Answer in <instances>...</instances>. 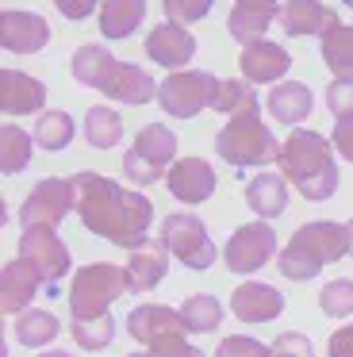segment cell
I'll return each mask as SVG.
<instances>
[{"label": "cell", "mask_w": 353, "mask_h": 357, "mask_svg": "<svg viewBox=\"0 0 353 357\" xmlns=\"http://www.w3.org/2000/svg\"><path fill=\"white\" fill-rule=\"evenodd\" d=\"M161 8H165L169 24L188 27V24H200V20L215 8V0H161Z\"/></svg>", "instance_id": "cell-36"}, {"label": "cell", "mask_w": 353, "mask_h": 357, "mask_svg": "<svg viewBox=\"0 0 353 357\" xmlns=\"http://www.w3.org/2000/svg\"><path fill=\"white\" fill-rule=\"evenodd\" d=\"M146 0H104L100 4V35L104 39H127L142 27Z\"/></svg>", "instance_id": "cell-26"}, {"label": "cell", "mask_w": 353, "mask_h": 357, "mask_svg": "<svg viewBox=\"0 0 353 357\" xmlns=\"http://www.w3.org/2000/svg\"><path fill=\"white\" fill-rule=\"evenodd\" d=\"M31 142H35V139H27V131H20L15 123H4V127H0V169H4L8 177H15V173L27 169V162H31Z\"/></svg>", "instance_id": "cell-31"}, {"label": "cell", "mask_w": 353, "mask_h": 357, "mask_svg": "<svg viewBox=\"0 0 353 357\" xmlns=\"http://www.w3.org/2000/svg\"><path fill=\"white\" fill-rule=\"evenodd\" d=\"M146 357H207L204 349H196L192 342H184V334H165V338H153Z\"/></svg>", "instance_id": "cell-38"}, {"label": "cell", "mask_w": 353, "mask_h": 357, "mask_svg": "<svg viewBox=\"0 0 353 357\" xmlns=\"http://www.w3.org/2000/svg\"><path fill=\"white\" fill-rule=\"evenodd\" d=\"M273 254H276V234L265 219L242 223L223 246V261H227L230 273H257L273 261Z\"/></svg>", "instance_id": "cell-12"}, {"label": "cell", "mask_w": 353, "mask_h": 357, "mask_svg": "<svg viewBox=\"0 0 353 357\" xmlns=\"http://www.w3.org/2000/svg\"><path fill=\"white\" fill-rule=\"evenodd\" d=\"M215 89H219V77L207 70H176L161 81L158 89V104L165 116L173 119H192L204 108H211Z\"/></svg>", "instance_id": "cell-9"}, {"label": "cell", "mask_w": 353, "mask_h": 357, "mask_svg": "<svg viewBox=\"0 0 353 357\" xmlns=\"http://www.w3.org/2000/svg\"><path fill=\"white\" fill-rule=\"evenodd\" d=\"M326 108L330 116H353V77H334L326 85Z\"/></svg>", "instance_id": "cell-39"}, {"label": "cell", "mask_w": 353, "mask_h": 357, "mask_svg": "<svg viewBox=\"0 0 353 357\" xmlns=\"http://www.w3.org/2000/svg\"><path fill=\"white\" fill-rule=\"evenodd\" d=\"M322 62L338 77H353V24H334L322 35Z\"/></svg>", "instance_id": "cell-28"}, {"label": "cell", "mask_w": 353, "mask_h": 357, "mask_svg": "<svg viewBox=\"0 0 353 357\" xmlns=\"http://www.w3.org/2000/svg\"><path fill=\"white\" fill-rule=\"evenodd\" d=\"M265 108H269V116H273L276 123L299 127L307 116H311L315 96H311V89H307V85H299V81H280V85H273V89H269Z\"/></svg>", "instance_id": "cell-24"}, {"label": "cell", "mask_w": 353, "mask_h": 357, "mask_svg": "<svg viewBox=\"0 0 353 357\" xmlns=\"http://www.w3.org/2000/svg\"><path fill=\"white\" fill-rule=\"evenodd\" d=\"M146 54H150V62L165 66V70H181V66H188L192 58H196V35L188 31V27L181 24H158L150 35H146Z\"/></svg>", "instance_id": "cell-15"}, {"label": "cell", "mask_w": 353, "mask_h": 357, "mask_svg": "<svg viewBox=\"0 0 353 357\" xmlns=\"http://www.w3.org/2000/svg\"><path fill=\"white\" fill-rule=\"evenodd\" d=\"M173 162H176V135L165 123H146L135 135L127 158H123V173L135 185H153L173 169Z\"/></svg>", "instance_id": "cell-7"}, {"label": "cell", "mask_w": 353, "mask_h": 357, "mask_svg": "<svg viewBox=\"0 0 353 357\" xmlns=\"http://www.w3.org/2000/svg\"><path fill=\"white\" fill-rule=\"evenodd\" d=\"M280 16V0H234V8L227 16L230 39H238L242 47L261 43L269 31V24Z\"/></svg>", "instance_id": "cell-19"}, {"label": "cell", "mask_w": 353, "mask_h": 357, "mask_svg": "<svg viewBox=\"0 0 353 357\" xmlns=\"http://www.w3.org/2000/svg\"><path fill=\"white\" fill-rule=\"evenodd\" d=\"M46 104V85L23 70H0V112L4 116H27L43 112Z\"/></svg>", "instance_id": "cell-21"}, {"label": "cell", "mask_w": 353, "mask_h": 357, "mask_svg": "<svg viewBox=\"0 0 353 357\" xmlns=\"http://www.w3.org/2000/svg\"><path fill=\"white\" fill-rule=\"evenodd\" d=\"M73 185H77V215L92 234L127 250L146 246L153 223V204L142 192L115 185V181L100 177L92 169L77 173Z\"/></svg>", "instance_id": "cell-1"}, {"label": "cell", "mask_w": 353, "mask_h": 357, "mask_svg": "<svg viewBox=\"0 0 353 357\" xmlns=\"http://www.w3.org/2000/svg\"><path fill=\"white\" fill-rule=\"evenodd\" d=\"M35 142L43 150H50V154H58V150H66L69 142H73V119H69V112H43L35 123Z\"/></svg>", "instance_id": "cell-32"}, {"label": "cell", "mask_w": 353, "mask_h": 357, "mask_svg": "<svg viewBox=\"0 0 353 357\" xmlns=\"http://www.w3.org/2000/svg\"><path fill=\"white\" fill-rule=\"evenodd\" d=\"M69 334H73V342L81 349H104L115 338V319L104 315V319H92V323H73Z\"/></svg>", "instance_id": "cell-35"}, {"label": "cell", "mask_w": 353, "mask_h": 357, "mask_svg": "<svg viewBox=\"0 0 353 357\" xmlns=\"http://www.w3.org/2000/svg\"><path fill=\"white\" fill-rule=\"evenodd\" d=\"M123 135V119L115 108H107V104H96V108L84 112V139H89V146L96 150H112L115 142H119Z\"/></svg>", "instance_id": "cell-29"}, {"label": "cell", "mask_w": 353, "mask_h": 357, "mask_svg": "<svg viewBox=\"0 0 353 357\" xmlns=\"http://www.w3.org/2000/svg\"><path fill=\"white\" fill-rule=\"evenodd\" d=\"M127 357H146V354H127Z\"/></svg>", "instance_id": "cell-46"}, {"label": "cell", "mask_w": 353, "mask_h": 357, "mask_svg": "<svg viewBox=\"0 0 353 357\" xmlns=\"http://www.w3.org/2000/svg\"><path fill=\"white\" fill-rule=\"evenodd\" d=\"M127 288V269L112 261H92L81 265L73 273V284H69V315L73 323H92V319H104L107 307L119 300Z\"/></svg>", "instance_id": "cell-6"}, {"label": "cell", "mask_w": 353, "mask_h": 357, "mask_svg": "<svg viewBox=\"0 0 353 357\" xmlns=\"http://www.w3.org/2000/svg\"><path fill=\"white\" fill-rule=\"evenodd\" d=\"M350 231H353V219H350Z\"/></svg>", "instance_id": "cell-47"}, {"label": "cell", "mask_w": 353, "mask_h": 357, "mask_svg": "<svg viewBox=\"0 0 353 357\" xmlns=\"http://www.w3.org/2000/svg\"><path fill=\"white\" fill-rule=\"evenodd\" d=\"M38 357H73V354H66V349H46V354H38Z\"/></svg>", "instance_id": "cell-44"}, {"label": "cell", "mask_w": 353, "mask_h": 357, "mask_svg": "<svg viewBox=\"0 0 353 357\" xmlns=\"http://www.w3.org/2000/svg\"><path fill=\"white\" fill-rule=\"evenodd\" d=\"M230 311L238 315V323H269L284 311V292L273 284H261V280H246L242 288L230 292Z\"/></svg>", "instance_id": "cell-17"}, {"label": "cell", "mask_w": 353, "mask_h": 357, "mask_svg": "<svg viewBox=\"0 0 353 357\" xmlns=\"http://www.w3.org/2000/svg\"><path fill=\"white\" fill-rule=\"evenodd\" d=\"M69 211H77V185L61 177H46L27 192V200L20 208V223L23 227H58Z\"/></svg>", "instance_id": "cell-11"}, {"label": "cell", "mask_w": 353, "mask_h": 357, "mask_svg": "<svg viewBox=\"0 0 353 357\" xmlns=\"http://www.w3.org/2000/svg\"><path fill=\"white\" fill-rule=\"evenodd\" d=\"M127 334L142 346H150L153 338H165V334H188L184 331V315L169 303H138L127 315Z\"/></svg>", "instance_id": "cell-20"}, {"label": "cell", "mask_w": 353, "mask_h": 357, "mask_svg": "<svg viewBox=\"0 0 353 357\" xmlns=\"http://www.w3.org/2000/svg\"><path fill=\"white\" fill-rule=\"evenodd\" d=\"M261 104H246L242 112H234V116L227 119V127H223L219 135H215V154L223 158V162L238 165V169H250V165H269L280 158V142L273 139V131L265 127V119H261Z\"/></svg>", "instance_id": "cell-5"}, {"label": "cell", "mask_w": 353, "mask_h": 357, "mask_svg": "<svg viewBox=\"0 0 353 357\" xmlns=\"http://www.w3.org/2000/svg\"><path fill=\"white\" fill-rule=\"evenodd\" d=\"M165 188L181 204H204L215 192L211 162H204V158H181V162H173V169L165 173Z\"/></svg>", "instance_id": "cell-16"}, {"label": "cell", "mask_w": 353, "mask_h": 357, "mask_svg": "<svg viewBox=\"0 0 353 357\" xmlns=\"http://www.w3.org/2000/svg\"><path fill=\"white\" fill-rule=\"evenodd\" d=\"M334 150L345 162H353V116H342L334 123Z\"/></svg>", "instance_id": "cell-41"}, {"label": "cell", "mask_w": 353, "mask_h": 357, "mask_svg": "<svg viewBox=\"0 0 353 357\" xmlns=\"http://www.w3.org/2000/svg\"><path fill=\"white\" fill-rule=\"evenodd\" d=\"M161 242L169 246V254L188 269H211L219 250H215L211 234H207L204 219L192 211H173L161 219Z\"/></svg>", "instance_id": "cell-8"}, {"label": "cell", "mask_w": 353, "mask_h": 357, "mask_svg": "<svg viewBox=\"0 0 353 357\" xmlns=\"http://www.w3.org/2000/svg\"><path fill=\"white\" fill-rule=\"evenodd\" d=\"M15 342H23L27 349H35V346H50L54 338H58V319L50 315V311H43V307H27L23 315H15Z\"/></svg>", "instance_id": "cell-27"}, {"label": "cell", "mask_w": 353, "mask_h": 357, "mask_svg": "<svg viewBox=\"0 0 353 357\" xmlns=\"http://www.w3.org/2000/svg\"><path fill=\"white\" fill-rule=\"evenodd\" d=\"M276 20H280V31L292 35V39H307V35L322 39L334 24H342L338 12L330 4H322V0H284Z\"/></svg>", "instance_id": "cell-14"}, {"label": "cell", "mask_w": 353, "mask_h": 357, "mask_svg": "<svg viewBox=\"0 0 353 357\" xmlns=\"http://www.w3.org/2000/svg\"><path fill=\"white\" fill-rule=\"evenodd\" d=\"M50 43V27L38 12H15L8 8L0 16V47L8 54H38Z\"/></svg>", "instance_id": "cell-13"}, {"label": "cell", "mask_w": 353, "mask_h": 357, "mask_svg": "<svg viewBox=\"0 0 353 357\" xmlns=\"http://www.w3.org/2000/svg\"><path fill=\"white\" fill-rule=\"evenodd\" d=\"M319 307L326 319H350L353 315V280L338 277V280H330V284H322Z\"/></svg>", "instance_id": "cell-33"}, {"label": "cell", "mask_w": 353, "mask_h": 357, "mask_svg": "<svg viewBox=\"0 0 353 357\" xmlns=\"http://www.w3.org/2000/svg\"><path fill=\"white\" fill-rule=\"evenodd\" d=\"M38 292H46V284H43L35 265H27L23 257L4 265V273H0V307L8 315H23Z\"/></svg>", "instance_id": "cell-18"}, {"label": "cell", "mask_w": 353, "mask_h": 357, "mask_svg": "<svg viewBox=\"0 0 353 357\" xmlns=\"http://www.w3.org/2000/svg\"><path fill=\"white\" fill-rule=\"evenodd\" d=\"M342 4H345V8H353V0H342Z\"/></svg>", "instance_id": "cell-45"}, {"label": "cell", "mask_w": 353, "mask_h": 357, "mask_svg": "<svg viewBox=\"0 0 353 357\" xmlns=\"http://www.w3.org/2000/svg\"><path fill=\"white\" fill-rule=\"evenodd\" d=\"M276 169L284 173V181L303 192V200L322 204L338 192V165H334V142L322 139L319 131H296L280 142V158Z\"/></svg>", "instance_id": "cell-2"}, {"label": "cell", "mask_w": 353, "mask_h": 357, "mask_svg": "<svg viewBox=\"0 0 353 357\" xmlns=\"http://www.w3.org/2000/svg\"><path fill=\"white\" fill-rule=\"evenodd\" d=\"M246 204H250L253 215H261V219L284 215V208H288V185H284V177L280 173H257V177H250V185H246Z\"/></svg>", "instance_id": "cell-25"}, {"label": "cell", "mask_w": 353, "mask_h": 357, "mask_svg": "<svg viewBox=\"0 0 353 357\" xmlns=\"http://www.w3.org/2000/svg\"><path fill=\"white\" fill-rule=\"evenodd\" d=\"M73 77L81 81L84 89H96L107 100L119 104H150L158 96L161 85H153V77L135 62H115L112 50H104L100 43H84L77 47L73 62H69Z\"/></svg>", "instance_id": "cell-3"}, {"label": "cell", "mask_w": 353, "mask_h": 357, "mask_svg": "<svg viewBox=\"0 0 353 357\" xmlns=\"http://www.w3.org/2000/svg\"><path fill=\"white\" fill-rule=\"evenodd\" d=\"M181 315H184V331L188 334H211L223 323V303L211 292H196L181 303Z\"/></svg>", "instance_id": "cell-30"}, {"label": "cell", "mask_w": 353, "mask_h": 357, "mask_svg": "<svg viewBox=\"0 0 353 357\" xmlns=\"http://www.w3.org/2000/svg\"><path fill=\"white\" fill-rule=\"evenodd\" d=\"M326 357H353V323L338 326L326 342Z\"/></svg>", "instance_id": "cell-42"}, {"label": "cell", "mask_w": 353, "mask_h": 357, "mask_svg": "<svg viewBox=\"0 0 353 357\" xmlns=\"http://www.w3.org/2000/svg\"><path fill=\"white\" fill-rule=\"evenodd\" d=\"M238 66H242V77L250 81H280L284 73L292 70V54L280 47V43H269V39H261V43H250V47H242V54H238Z\"/></svg>", "instance_id": "cell-22"}, {"label": "cell", "mask_w": 353, "mask_h": 357, "mask_svg": "<svg viewBox=\"0 0 353 357\" xmlns=\"http://www.w3.org/2000/svg\"><path fill=\"white\" fill-rule=\"evenodd\" d=\"M215 357H273V346L250 338V334H230V338L219 342Z\"/></svg>", "instance_id": "cell-37"}, {"label": "cell", "mask_w": 353, "mask_h": 357, "mask_svg": "<svg viewBox=\"0 0 353 357\" xmlns=\"http://www.w3.org/2000/svg\"><path fill=\"white\" fill-rule=\"evenodd\" d=\"M20 257L38 269V277H43V284H46V296H58L61 277L73 269L69 246L58 238V234H54V227H23V234H20Z\"/></svg>", "instance_id": "cell-10"}, {"label": "cell", "mask_w": 353, "mask_h": 357, "mask_svg": "<svg viewBox=\"0 0 353 357\" xmlns=\"http://www.w3.org/2000/svg\"><path fill=\"white\" fill-rule=\"evenodd\" d=\"M54 8L61 12L66 20H89L92 16V8H96V0H54Z\"/></svg>", "instance_id": "cell-43"}, {"label": "cell", "mask_w": 353, "mask_h": 357, "mask_svg": "<svg viewBox=\"0 0 353 357\" xmlns=\"http://www.w3.org/2000/svg\"><path fill=\"white\" fill-rule=\"evenodd\" d=\"M273 357H315V346H311L307 334L284 331V334H276V342H273Z\"/></svg>", "instance_id": "cell-40"}, {"label": "cell", "mask_w": 353, "mask_h": 357, "mask_svg": "<svg viewBox=\"0 0 353 357\" xmlns=\"http://www.w3.org/2000/svg\"><path fill=\"white\" fill-rule=\"evenodd\" d=\"M353 254V231L350 223H334V219H315L303 223L288 238V246L280 250V269L284 280H315L326 265H334L338 257Z\"/></svg>", "instance_id": "cell-4"}, {"label": "cell", "mask_w": 353, "mask_h": 357, "mask_svg": "<svg viewBox=\"0 0 353 357\" xmlns=\"http://www.w3.org/2000/svg\"><path fill=\"white\" fill-rule=\"evenodd\" d=\"M253 100H257V93H253L250 81H223L219 77V89H215L211 108L223 112V116H234V112H242L246 104H253Z\"/></svg>", "instance_id": "cell-34"}, {"label": "cell", "mask_w": 353, "mask_h": 357, "mask_svg": "<svg viewBox=\"0 0 353 357\" xmlns=\"http://www.w3.org/2000/svg\"><path fill=\"white\" fill-rule=\"evenodd\" d=\"M127 269V288L135 296L150 292L165 280V269H169V246L165 242H146L142 250H130V261L123 265Z\"/></svg>", "instance_id": "cell-23"}]
</instances>
